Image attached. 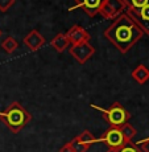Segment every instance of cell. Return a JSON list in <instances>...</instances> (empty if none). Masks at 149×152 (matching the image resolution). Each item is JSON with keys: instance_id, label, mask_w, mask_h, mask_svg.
Returning a JSON list of instances; mask_svg holds the SVG:
<instances>
[{"instance_id": "9", "label": "cell", "mask_w": 149, "mask_h": 152, "mask_svg": "<svg viewBox=\"0 0 149 152\" xmlns=\"http://www.w3.org/2000/svg\"><path fill=\"white\" fill-rule=\"evenodd\" d=\"M104 0H75V8H79L89 16H96L103 5Z\"/></svg>"}, {"instance_id": "7", "label": "cell", "mask_w": 149, "mask_h": 152, "mask_svg": "<svg viewBox=\"0 0 149 152\" xmlns=\"http://www.w3.org/2000/svg\"><path fill=\"white\" fill-rule=\"evenodd\" d=\"M131 16V19L136 23L140 27L144 34H149V4H147L145 7L140 8L136 11H128L127 12Z\"/></svg>"}, {"instance_id": "20", "label": "cell", "mask_w": 149, "mask_h": 152, "mask_svg": "<svg viewBox=\"0 0 149 152\" xmlns=\"http://www.w3.org/2000/svg\"><path fill=\"white\" fill-rule=\"evenodd\" d=\"M136 145H137V147H139L142 152H149V138L142 139V140H140V142H137Z\"/></svg>"}, {"instance_id": "12", "label": "cell", "mask_w": 149, "mask_h": 152, "mask_svg": "<svg viewBox=\"0 0 149 152\" xmlns=\"http://www.w3.org/2000/svg\"><path fill=\"white\" fill-rule=\"evenodd\" d=\"M50 45L53 46L57 52H63L65 49L69 48L70 45V41L68 39V36H66V33H58L54 36V39L50 41Z\"/></svg>"}, {"instance_id": "4", "label": "cell", "mask_w": 149, "mask_h": 152, "mask_svg": "<svg viewBox=\"0 0 149 152\" xmlns=\"http://www.w3.org/2000/svg\"><path fill=\"white\" fill-rule=\"evenodd\" d=\"M99 142H102L103 144H106L108 147V150L112 151H119L123 145L127 143V140L123 136L120 128H113L110 127L106 132L102 135V138L99 139Z\"/></svg>"}, {"instance_id": "13", "label": "cell", "mask_w": 149, "mask_h": 152, "mask_svg": "<svg viewBox=\"0 0 149 152\" xmlns=\"http://www.w3.org/2000/svg\"><path fill=\"white\" fill-rule=\"evenodd\" d=\"M123 3L128 12V11H136L145 7L147 4H149V0H123Z\"/></svg>"}, {"instance_id": "22", "label": "cell", "mask_w": 149, "mask_h": 152, "mask_svg": "<svg viewBox=\"0 0 149 152\" xmlns=\"http://www.w3.org/2000/svg\"><path fill=\"white\" fill-rule=\"evenodd\" d=\"M107 152H118V151H112V150H108Z\"/></svg>"}, {"instance_id": "17", "label": "cell", "mask_w": 149, "mask_h": 152, "mask_svg": "<svg viewBox=\"0 0 149 152\" xmlns=\"http://www.w3.org/2000/svg\"><path fill=\"white\" fill-rule=\"evenodd\" d=\"M71 144V148H73V152H87L89 151V147L86 144H83L82 142H79L77 138H74L70 142Z\"/></svg>"}, {"instance_id": "2", "label": "cell", "mask_w": 149, "mask_h": 152, "mask_svg": "<svg viewBox=\"0 0 149 152\" xmlns=\"http://www.w3.org/2000/svg\"><path fill=\"white\" fill-rule=\"evenodd\" d=\"M0 119L13 134H17L31 122L32 116L19 102H12L4 111H0Z\"/></svg>"}, {"instance_id": "14", "label": "cell", "mask_w": 149, "mask_h": 152, "mask_svg": "<svg viewBox=\"0 0 149 152\" xmlns=\"http://www.w3.org/2000/svg\"><path fill=\"white\" fill-rule=\"evenodd\" d=\"M120 131H121L123 136H124V139L127 140V142H132V139L135 138V135H136V128L131 123L123 124L120 127Z\"/></svg>"}, {"instance_id": "6", "label": "cell", "mask_w": 149, "mask_h": 152, "mask_svg": "<svg viewBox=\"0 0 149 152\" xmlns=\"http://www.w3.org/2000/svg\"><path fill=\"white\" fill-rule=\"evenodd\" d=\"M94 53L95 49L90 42L79 44V45H71V48H70V54L79 64H86L94 56Z\"/></svg>"}, {"instance_id": "10", "label": "cell", "mask_w": 149, "mask_h": 152, "mask_svg": "<svg viewBox=\"0 0 149 152\" xmlns=\"http://www.w3.org/2000/svg\"><path fill=\"white\" fill-rule=\"evenodd\" d=\"M24 44L31 50H33V52L39 50L41 46H44V44H45V37H44L39 31L33 29V31H31L27 36L24 37Z\"/></svg>"}, {"instance_id": "19", "label": "cell", "mask_w": 149, "mask_h": 152, "mask_svg": "<svg viewBox=\"0 0 149 152\" xmlns=\"http://www.w3.org/2000/svg\"><path fill=\"white\" fill-rule=\"evenodd\" d=\"M15 4V0H0V12H7Z\"/></svg>"}, {"instance_id": "23", "label": "cell", "mask_w": 149, "mask_h": 152, "mask_svg": "<svg viewBox=\"0 0 149 152\" xmlns=\"http://www.w3.org/2000/svg\"><path fill=\"white\" fill-rule=\"evenodd\" d=\"M1 33H3V32H1V29H0V37H1Z\"/></svg>"}, {"instance_id": "5", "label": "cell", "mask_w": 149, "mask_h": 152, "mask_svg": "<svg viewBox=\"0 0 149 152\" xmlns=\"http://www.w3.org/2000/svg\"><path fill=\"white\" fill-rule=\"evenodd\" d=\"M125 5L123 0H104L103 5H102L99 15H102L103 19H113L115 20L118 16L124 13Z\"/></svg>"}, {"instance_id": "11", "label": "cell", "mask_w": 149, "mask_h": 152, "mask_svg": "<svg viewBox=\"0 0 149 152\" xmlns=\"http://www.w3.org/2000/svg\"><path fill=\"white\" fill-rule=\"evenodd\" d=\"M132 78L139 85H144L147 81H149V69L145 65H139L137 68L132 70Z\"/></svg>"}, {"instance_id": "15", "label": "cell", "mask_w": 149, "mask_h": 152, "mask_svg": "<svg viewBox=\"0 0 149 152\" xmlns=\"http://www.w3.org/2000/svg\"><path fill=\"white\" fill-rule=\"evenodd\" d=\"M1 48L4 49L7 53L11 54V53H13L17 48H19V42L16 41V39H13V37L9 36V37H7V39L1 42Z\"/></svg>"}, {"instance_id": "1", "label": "cell", "mask_w": 149, "mask_h": 152, "mask_svg": "<svg viewBox=\"0 0 149 152\" xmlns=\"http://www.w3.org/2000/svg\"><path fill=\"white\" fill-rule=\"evenodd\" d=\"M144 36V32L131 19L127 12L121 13L104 31V37L115 45L121 53H127L135 44Z\"/></svg>"}, {"instance_id": "3", "label": "cell", "mask_w": 149, "mask_h": 152, "mask_svg": "<svg viewBox=\"0 0 149 152\" xmlns=\"http://www.w3.org/2000/svg\"><path fill=\"white\" fill-rule=\"evenodd\" d=\"M91 107L100 111L103 114V118L107 121V123L113 128H120L123 124L128 123L131 118V114L124 109V106L120 102H113L108 109H103V107L95 106V104H91Z\"/></svg>"}, {"instance_id": "8", "label": "cell", "mask_w": 149, "mask_h": 152, "mask_svg": "<svg viewBox=\"0 0 149 152\" xmlns=\"http://www.w3.org/2000/svg\"><path fill=\"white\" fill-rule=\"evenodd\" d=\"M66 36H68L71 45H79V44L89 42L90 39H91L89 32L82 28L81 25H73V27L66 32Z\"/></svg>"}, {"instance_id": "16", "label": "cell", "mask_w": 149, "mask_h": 152, "mask_svg": "<svg viewBox=\"0 0 149 152\" xmlns=\"http://www.w3.org/2000/svg\"><path fill=\"white\" fill-rule=\"evenodd\" d=\"M77 139L79 140V142H82L83 144H86L87 147H91L92 144H95L96 143V139H95V136L92 135L91 132H90L89 130H86V131H83V132L81 134V135H78L77 136Z\"/></svg>"}, {"instance_id": "21", "label": "cell", "mask_w": 149, "mask_h": 152, "mask_svg": "<svg viewBox=\"0 0 149 152\" xmlns=\"http://www.w3.org/2000/svg\"><path fill=\"white\" fill-rule=\"evenodd\" d=\"M60 152H73V148H71V144L69 143H66L65 145H62V147L60 148Z\"/></svg>"}, {"instance_id": "18", "label": "cell", "mask_w": 149, "mask_h": 152, "mask_svg": "<svg viewBox=\"0 0 149 152\" xmlns=\"http://www.w3.org/2000/svg\"><path fill=\"white\" fill-rule=\"evenodd\" d=\"M118 152H142L139 147L136 145V143H132V142H127L119 150Z\"/></svg>"}]
</instances>
